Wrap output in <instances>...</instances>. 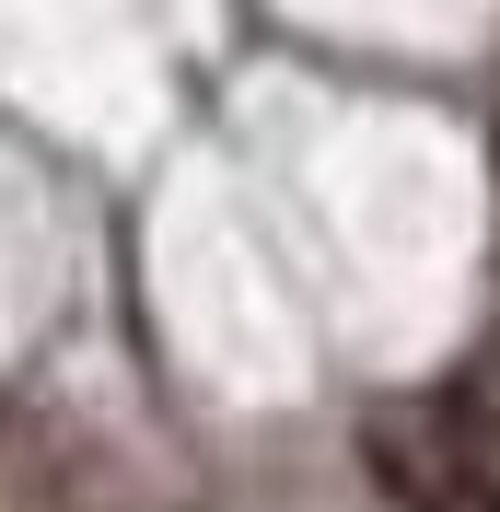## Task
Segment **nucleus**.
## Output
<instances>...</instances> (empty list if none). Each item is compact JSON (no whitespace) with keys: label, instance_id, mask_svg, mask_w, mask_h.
<instances>
[{"label":"nucleus","instance_id":"1","mask_svg":"<svg viewBox=\"0 0 500 512\" xmlns=\"http://www.w3.org/2000/svg\"><path fill=\"white\" fill-rule=\"evenodd\" d=\"M361 454H373V489H384L396 512H500V478H489V466H466L442 431L373 419V431H361Z\"/></svg>","mask_w":500,"mask_h":512},{"label":"nucleus","instance_id":"2","mask_svg":"<svg viewBox=\"0 0 500 512\" xmlns=\"http://www.w3.org/2000/svg\"><path fill=\"white\" fill-rule=\"evenodd\" d=\"M489 384H500V373H489Z\"/></svg>","mask_w":500,"mask_h":512}]
</instances>
